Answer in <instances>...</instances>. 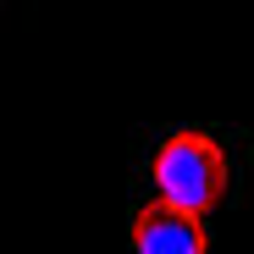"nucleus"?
I'll list each match as a JSON object with an SVG mask.
<instances>
[{
    "label": "nucleus",
    "instance_id": "1",
    "mask_svg": "<svg viewBox=\"0 0 254 254\" xmlns=\"http://www.w3.org/2000/svg\"><path fill=\"white\" fill-rule=\"evenodd\" d=\"M149 172H155L160 199L193 210V216L216 210L221 193H227V155H221V144L210 133H172L155 149Z\"/></svg>",
    "mask_w": 254,
    "mask_h": 254
},
{
    "label": "nucleus",
    "instance_id": "2",
    "mask_svg": "<svg viewBox=\"0 0 254 254\" xmlns=\"http://www.w3.org/2000/svg\"><path fill=\"white\" fill-rule=\"evenodd\" d=\"M127 238H133L138 254H204V249H210L204 221L193 216V210L172 204V199L144 204L138 216H133V232H127Z\"/></svg>",
    "mask_w": 254,
    "mask_h": 254
}]
</instances>
